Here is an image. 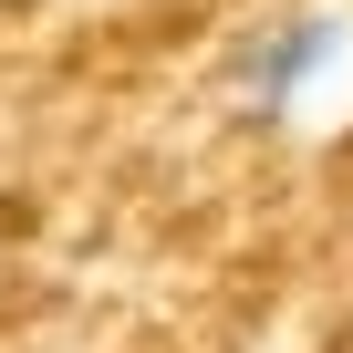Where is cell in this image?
Masks as SVG:
<instances>
[{
	"instance_id": "cell-1",
	"label": "cell",
	"mask_w": 353,
	"mask_h": 353,
	"mask_svg": "<svg viewBox=\"0 0 353 353\" xmlns=\"http://www.w3.org/2000/svg\"><path fill=\"white\" fill-rule=\"evenodd\" d=\"M343 52V21L332 11H301V21H281V32H260L250 52H239V94L260 104V114H281V104H301L312 94V73Z\"/></svg>"
}]
</instances>
